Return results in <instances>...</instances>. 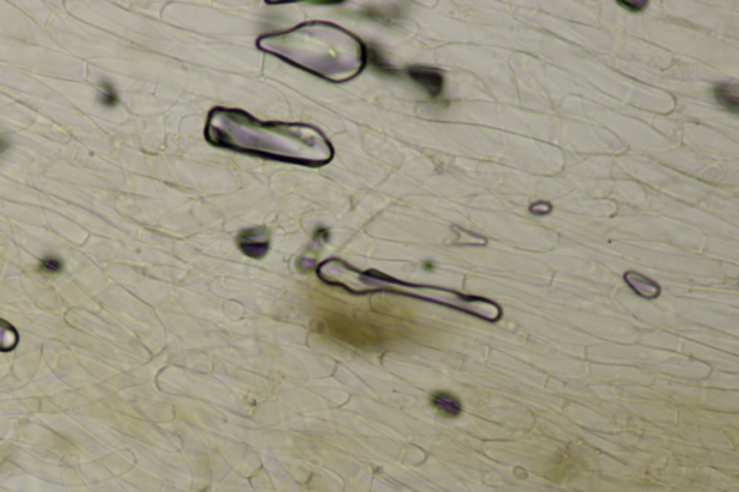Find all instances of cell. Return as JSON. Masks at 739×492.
<instances>
[{"mask_svg":"<svg viewBox=\"0 0 739 492\" xmlns=\"http://www.w3.org/2000/svg\"><path fill=\"white\" fill-rule=\"evenodd\" d=\"M64 269V264L62 262L55 257V256H47L41 260V264H40V270L44 271V273H48V274H57V273H61Z\"/></svg>","mask_w":739,"mask_h":492,"instance_id":"obj_8","label":"cell"},{"mask_svg":"<svg viewBox=\"0 0 739 492\" xmlns=\"http://www.w3.org/2000/svg\"><path fill=\"white\" fill-rule=\"evenodd\" d=\"M432 406L446 417H458L462 413V404L458 397L448 392H436L432 394Z\"/></svg>","mask_w":739,"mask_h":492,"instance_id":"obj_4","label":"cell"},{"mask_svg":"<svg viewBox=\"0 0 739 492\" xmlns=\"http://www.w3.org/2000/svg\"><path fill=\"white\" fill-rule=\"evenodd\" d=\"M552 204L547 201H539L530 205V213L535 216H547L552 213Z\"/></svg>","mask_w":739,"mask_h":492,"instance_id":"obj_10","label":"cell"},{"mask_svg":"<svg viewBox=\"0 0 739 492\" xmlns=\"http://www.w3.org/2000/svg\"><path fill=\"white\" fill-rule=\"evenodd\" d=\"M407 73L412 77V80L416 81L431 97H438L442 94L445 80L443 74L438 71V69L414 65L407 69Z\"/></svg>","mask_w":739,"mask_h":492,"instance_id":"obj_1","label":"cell"},{"mask_svg":"<svg viewBox=\"0 0 739 492\" xmlns=\"http://www.w3.org/2000/svg\"><path fill=\"white\" fill-rule=\"evenodd\" d=\"M624 280L632 291L644 299H656L660 295V286L654 282V280L646 277L641 273L627 271L624 274Z\"/></svg>","mask_w":739,"mask_h":492,"instance_id":"obj_3","label":"cell"},{"mask_svg":"<svg viewBox=\"0 0 739 492\" xmlns=\"http://www.w3.org/2000/svg\"><path fill=\"white\" fill-rule=\"evenodd\" d=\"M617 4H618L619 6H622L624 9L629 11V12H634V13L643 12V11L648 6V2H647V0H637V2H628V0H618Z\"/></svg>","mask_w":739,"mask_h":492,"instance_id":"obj_9","label":"cell"},{"mask_svg":"<svg viewBox=\"0 0 739 492\" xmlns=\"http://www.w3.org/2000/svg\"><path fill=\"white\" fill-rule=\"evenodd\" d=\"M100 102L107 109H113L119 104V94L110 81H101L100 84Z\"/></svg>","mask_w":739,"mask_h":492,"instance_id":"obj_7","label":"cell"},{"mask_svg":"<svg viewBox=\"0 0 739 492\" xmlns=\"http://www.w3.org/2000/svg\"><path fill=\"white\" fill-rule=\"evenodd\" d=\"M240 249L250 257L260 259L269 250V237L263 230H250L244 231L238 237Z\"/></svg>","mask_w":739,"mask_h":492,"instance_id":"obj_2","label":"cell"},{"mask_svg":"<svg viewBox=\"0 0 739 492\" xmlns=\"http://www.w3.org/2000/svg\"><path fill=\"white\" fill-rule=\"evenodd\" d=\"M716 101L722 107L731 113H738L739 110V95L736 84H718L714 90Z\"/></svg>","mask_w":739,"mask_h":492,"instance_id":"obj_5","label":"cell"},{"mask_svg":"<svg viewBox=\"0 0 739 492\" xmlns=\"http://www.w3.org/2000/svg\"><path fill=\"white\" fill-rule=\"evenodd\" d=\"M9 148V144L6 142L5 139H0V155H2L4 152H6Z\"/></svg>","mask_w":739,"mask_h":492,"instance_id":"obj_11","label":"cell"},{"mask_svg":"<svg viewBox=\"0 0 739 492\" xmlns=\"http://www.w3.org/2000/svg\"><path fill=\"white\" fill-rule=\"evenodd\" d=\"M18 342V334L12 325L0 320V351H11Z\"/></svg>","mask_w":739,"mask_h":492,"instance_id":"obj_6","label":"cell"}]
</instances>
